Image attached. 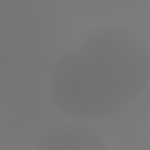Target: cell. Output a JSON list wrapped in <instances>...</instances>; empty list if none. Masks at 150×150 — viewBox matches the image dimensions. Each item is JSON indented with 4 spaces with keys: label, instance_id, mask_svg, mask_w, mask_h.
<instances>
[{
    "label": "cell",
    "instance_id": "cell-1",
    "mask_svg": "<svg viewBox=\"0 0 150 150\" xmlns=\"http://www.w3.org/2000/svg\"><path fill=\"white\" fill-rule=\"evenodd\" d=\"M150 82V47L127 26L84 33L52 66L49 96L77 122H101L141 96Z\"/></svg>",
    "mask_w": 150,
    "mask_h": 150
},
{
    "label": "cell",
    "instance_id": "cell-2",
    "mask_svg": "<svg viewBox=\"0 0 150 150\" xmlns=\"http://www.w3.org/2000/svg\"><path fill=\"white\" fill-rule=\"evenodd\" d=\"M35 150H110V145L89 122L70 120L47 129Z\"/></svg>",
    "mask_w": 150,
    "mask_h": 150
}]
</instances>
